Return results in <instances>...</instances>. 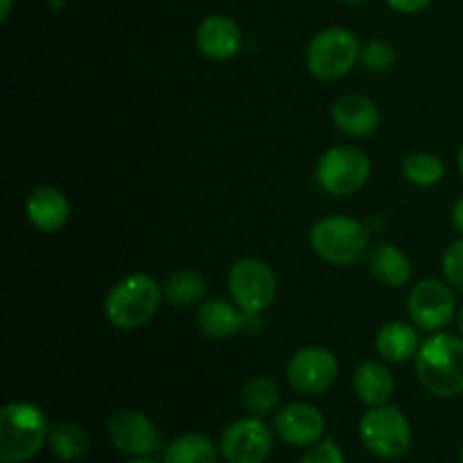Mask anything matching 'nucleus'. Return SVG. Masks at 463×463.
<instances>
[{
    "label": "nucleus",
    "instance_id": "obj_21",
    "mask_svg": "<svg viewBox=\"0 0 463 463\" xmlns=\"http://www.w3.org/2000/svg\"><path fill=\"white\" fill-rule=\"evenodd\" d=\"M163 463H217V446L206 434H181L165 448Z\"/></svg>",
    "mask_w": 463,
    "mask_h": 463
},
{
    "label": "nucleus",
    "instance_id": "obj_26",
    "mask_svg": "<svg viewBox=\"0 0 463 463\" xmlns=\"http://www.w3.org/2000/svg\"><path fill=\"white\" fill-rule=\"evenodd\" d=\"M362 63L371 72H384L396 63V48L384 39H373L362 48Z\"/></svg>",
    "mask_w": 463,
    "mask_h": 463
},
{
    "label": "nucleus",
    "instance_id": "obj_17",
    "mask_svg": "<svg viewBox=\"0 0 463 463\" xmlns=\"http://www.w3.org/2000/svg\"><path fill=\"white\" fill-rule=\"evenodd\" d=\"M249 317L224 298H211L197 310V328L211 339H229L247 326Z\"/></svg>",
    "mask_w": 463,
    "mask_h": 463
},
{
    "label": "nucleus",
    "instance_id": "obj_16",
    "mask_svg": "<svg viewBox=\"0 0 463 463\" xmlns=\"http://www.w3.org/2000/svg\"><path fill=\"white\" fill-rule=\"evenodd\" d=\"M25 213L34 229L54 233V231L63 229L68 224L71 203H68L66 194L61 190L52 188V185H39L27 197Z\"/></svg>",
    "mask_w": 463,
    "mask_h": 463
},
{
    "label": "nucleus",
    "instance_id": "obj_30",
    "mask_svg": "<svg viewBox=\"0 0 463 463\" xmlns=\"http://www.w3.org/2000/svg\"><path fill=\"white\" fill-rule=\"evenodd\" d=\"M452 226L463 235V194L455 202L452 206Z\"/></svg>",
    "mask_w": 463,
    "mask_h": 463
},
{
    "label": "nucleus",
    "instance_id": "obj_31",
    "mask_svg": "<svg viewBox=\"0 0 463 463\" xmlns=\"http://www.w3.org/2000/svg\"><path fill=\"white\" fill-rule=\"evenodd\" d=\"M9 12H12V0H3V9H0V21H7Z\"/></svg>",
    "mask_w": 463,
    "mask_h": 463
},
{
    "label": "nucleus",
    "instance_id": "obj_32",
    "mask_svg": "<svg viewBox=\"0 0 463 463\" xmlns=\"http://www.w3.org/2000/svg\"><path fill=\"white\" fill-rule=\"evenodd\" d=\"M50 7L52 9H63V5H66V0H48Z\"/></svg>",
    "mask_w": 463,
    "mask_h": 463
},
{
    "label": "nucleus",
    "instance_id": "obj_25",
    "mask_svg": "<svg viewBox=\"0 0 463 463\" xmlns=\"http://www.w3.org/2000/svg\"><path fill=\"white\" fill-rule=\"evenodd\" d=\"M402 175L407 176V181L420 188H430V185H437L439 181H443L446 176V163L439 156L428 152H414L410 156H405L402 161Z\"/></svg>",
    "mask_w": 463,
    "mask_h": 463
},
{
    "label": "nucleus",
    "instance_id": "obj_15",
    "mask_svg": "<svg viewBox=\"0 0 463 463\" xmlns=\"http://www.w3.org/2000/svg\"><path fill=\"white\" fill-rule=\"evenodd\" d=\"M333 122L342 134L360 138V136H369L378 129L380 125V109L373 99L366 95L351 93L344 95L335 102L333 107Z\"/></svg>",
    "mask_w": 463,
    "mask_h": 463
},
{
    "label": "nucleus",
    "instance_id": "obj_20",
    "mask_svg": "<svg viewBox=\"0 0 463 463\" xmlns=\"http://www.w3.org/2000/svg\"><path fill=\"white\" fill-rule=\"evenodd\" d=\"M369 269L387 288H402L411 279V262L393 244H378L369 253Z\"/></svg>",
    "mask_w": 463,
    "mask_h": 463
},
{
    "label": "nucleus",
    "instance_id": "obj_11",
    "mask_svg": "<svg viewBox=\"0 0 463 463\" xmlns=\"http://www.w3.org/2000/svg\"><path fill=\"white\" fill-rule=\"evenodd\" d=\"M339 375L337 357L321 346L301 348L288 364V383L303 396H321Z\"/></svg>",
    "mask_w": 463,
    "mask_h": 463
},
{
    "label": "nucleus",
    "instance_id": "obj_10",
    "mask_svg": "<svg viewBox=\"0 0 463 463\" xmlns=\"http://www.w3.org/2000/svg\"><path fill=\"white\" fill-rule=\"evenodd\" d=\"M274 450L269 425L256 416L233 420L222 432L220 455L226 463H265Z\"/></svg>",
    "mask_w": 463,
    "mask_h": 463
},
{
    "label": "nucleus",
    "instance_id": "obj_5",
    "mask_svg": "<svg viewBox=\"0 0 463 463\" xmlns=\"http://www.w3.org/2000/svg\"><path fill=\"white\" fill-rule=\"evenodd\" d=\"M362 57L357 36L346 27H326L312 36L306 52L307 71L324 81L342 80Z\"/></svg>",
    "mask_w": 463,
    "mask_h": 463
},
{
    "label": "nucleus",
    "instance_id": "obj_19",
    "mask_svg": "<svg viewBox=\"0 0 463 463\" xmlns=\"http://www.w3.org/2000/svg\"><path fill=\"white\" fill-rule=\"evenodd\" d=\"M353 389L362 402H366L369 407H380L392 401L396 380L383 362L369 360L362 362L353 373Z\"/></svg>",
    "mask_w": 463,
    "mask_h": 463
},
{
    "label": "nucleus",
    "instance_id": "obj_18",
    "mask_svg": "<svg viewBox=\"0 0 463 463\" xmlns=\"http://www.w3.org/2000/svg\"><path fill=\"white\" fill-rule=\"evenodd\" d=\"M419 330L405 321H389L378 330V337H375V351L392 364H405L419 353Z\"/></svg>",
    "mask_w": 463,
    "mask_h": 463
},
{
    "label": "nucleus",
    "instance_id": "obj_13",
    "mask_svg": "<svg viewBox=\"0 0 463 463\" xmlns=\"http://www.w3.org/2000/svg\"><path fill=\"white\" fill-rule=\"evenodd\" d=\"M274 428L288 446L310 448L324 439L326 419L310 402H289L276 414Z\"/></svg>",
    "mask_w": 463,
    "mask_h": 463
},
{
    "label": "nucleus",
    "instance_id": "obj_28",
    "mask_svg": "<svg viewBox=\"0 0 463 463\" xmlns=\"http://www.w3.org/2000/svg\"><path fill=\"white\" fill-rule=\"evenodd\" d=\"M298 463H346V459H344L342 448L333 439H326V441L310 446V450L301 457Z\"/></svg>",
    "mask_w": 463,
    "mask_h": 463
},
{
    "label": "nucleus",
    "instance_id": "obj_8",
    "mask_svg": "<svg viewBox=\"0 0 463 463\" xmlns=\"http://www.w3.org/2000/svg\"><path fill=\"white\" fill-rule=\"evenodd\" d=\"M371 161L366 152L353 145H339L328 149L317 165V181L321 188L335 197H348V194L362 190L369 181Z\"/></svg>",
    "mask_w": 463,
    "mask_h": 463
},
{
    "label": "nucleus",
    "instance_id": "obj_34",
    "mask_svg": "<svg viewBox=\"0 0 463 463\" xmlns=\"http://www.w3.org/2000/svg\"><path fill=\"white\" fill-rule=\"evenodd\" d=\"M129 463H156V461L147 459V457H136V459H134V461H129Z\"/></svg>",
    "mask_w": 463,
    "mask_h": 463
},
{
    "label": "nucleus",
    "instance_id": "obj_1",
    "mask_svg": "<svg viewBox=\"0 0 463 463\" xmlns=\"http://www.w3.org/2000/svg\"><path fill=\"white\" fill-rule=\"evenodd\" d=\"M416 375L425 392L439 398L463 393V339L434 333L416 353Z\"/></svg>",
    "mask_w": 463,
    "mask_h": 463
},
{
    "label": "nucleus",
    "instance_id": "obj_7",
    "mask_svg": "<svg viewBox=\"0 0 463 463\" xmlns=\"http://www.w3.org/2000/svg\"><path fill=\"white\" fill-rule=\"evenodd\" d=\"M226 285L235 306L249 319H258L276 298V274L267 262L258 258H242L235 262Z\"/></svg>",
    "mask_w": 463,
    "mask_h": 463
},
{
    "label": "nucleus",
    "instance_id": "obj_23",
    "mask_svg": "<svg viewBox=\"0 0 463 463\" xmlns=\"http://www.w3.org/2000/svg\"><path fill=\"white\" fill-rule=\"evenodd\" d=\"M50 450L61 461H80L89 452V434L75 423H59L48 434Z\"/></svg>",
    "mask_w": 463,
    "mask_h": 463
},
{
    "label": "nucleus",
    "instance_id": "obj_22",
    "mask_svg": "<svg viewBox=\"0 0 463 463\" xmlns=\"http://www.w3.org/2000/svg\"><path fill=\"white\" fill-rule=\"evenodd\" d=\"M206 279L193 269L175 271V274L165 280V285H163V294H165L167 303L181 307H190L194 306V303H199L206 297Z\"/></svg>",
    "mask_w": 463,
    "mask_h": 463
},
{
    "label": "nucleus",
    "instance_id": "obj_12",
    "mask_svg": "<svg viewBox=\"0 0 463 463\" xmlns=\"http://www.w3.org/2000/svg\"><path fill=\"white\" fill-rule=\"evenodd\" d=\"M109 439L116 450L129 457H152L161 448V439L154 423L143 411L136 410H122L111 416Z\"/></svg>",
    "mask_w": 463,
    "mask_h": 463
},
{
    "label": "nucleus",
    "instance_id": "obj_2",
    "mask_svg": "<svg viewBox=\"0 0 463 463\" xmlns=\"http://www.w3.org/2000/svg\"><path fill=\"white\" fill-rule=\"evenodd\" d=\"M163 288L149 274H129L118 280L104 303L109 324L118 330H136L147 326L161 306Z\"/></svg>",
    "mask_w": 463,
    "mask_h": 463
},
{
    "label": "nucleus",
    "instance_id": "obj_37",
    "mask_svg": "<svg viewBox=\"0 0 463 463\" xmlns=\"http://www.w3.org/2000/svg\"><path fill=\"white\" fill-rule=\"evenodd\" d=\"M459 461L463 463V448H461V455H459Z\"/></svg>",
    "mask_w": 463,
    "mask_h": 463
},
{
    "label": "nucleus",
    "instance_id": "obj_24",
    "mask_svg": "<svg viewBox=\"0 0 463 463\" xmlns=\"http://www.w3.org/2000/svg\"><path fill=\"white\" fill-rule=\"evenodd\" d=\"M279 387L271 378H265V375H258V378H251L247 384H244L242 392V402L244 410L249 411V416H256V419H265L267 414L276 410L279 405Z\"/></svg>",
    "mask_w": 463,
    "mask_h": 463
},
{
    "label": "nucleus",
    "instance_id": "obj_35",
    "mask_svg": "<svg viewBox=\"0 0 463 463\" xmlns=\"http://www.w3.org/2000/svg\"><path fill=\"white\" fill-rule=\"evenodd\" d=\"M457 326H459V333H461V337H463V307H461V312H459V321H457Z\"/></svg>",
    "mask_w": 463,
    "mask_h": 463
},
{
    "label": "nucleus",
    "instance_id": "obj_4",
    "mask_svg": "<svg viewBox=\"0 0 463 463\" xmlns=\"http://www.w3.org/2000/svg\"><path fill=\"white\" fill-rule=\"evenodd\" d=\"M310 244L321 260L335 267H351L364 258L369 233L353 217L330 215L312 226Z\"/></svg>",
    "mask_w": 463,
    "mask_h": 463
},
{
    "label": "nucleus",
    "instance_id": "obj_3",
    "mask_svg": "<svg viewBox=\"0 0 463 463\" xmlns=\"http://www.w3.org/2000/svg\"><path fill=\"white\" fill-rule=\"evenodd\" d=\"M48 420L32 402H9L0 411V461L25 463L48 441Z\"/></svg>",
    "mask_w": 463,
    "mask_h": 463
},
{
    "label": "nucleus",
    "instance_id": "obj_33",
    "mask_svg": "<svg viewBox=\"0 0 463 463\" xmlns=\"http://www.w3.org/2000/svg\"><path fill=\"white\" fill-rule=\"evenodd\" d=\"M457 167H459V172H461V176H463V145H461V149H459V156H457Z\"/></svg>",
    "mask_w": 463,
    "mask_h": 463
},
{
    "label": "nucleus",
    "instance_id": "obj_14",
    "mask_svg": "<svg viewBox=\"0 0 463 463\" xmlns=\"http://www.w3.org/2000/svg\"><path fill=\"white\" fill-rule=\"evenodd\" d=\"M197 45L208 59L226 61V59H233L240 52L242 32H240V25L233 18L213 14V16L203 18L202 25H199Z\"/></svg>",
    "mask_w": 463,
    "mask_h": 463
},
{
    "label": "nucleus",
    "instance_id": "obj_6",
    "mask_svg": "<svg viewBox=\"0 0 463 463\" xmlns=\"http://www.w3.org/2000/svg\"><path fill=\"white\" fill-rule=\"evenodd\" d=\"M360 439L371 455L380 459H401L411 448V428L398 407H371L360 420Z\"/></svg>",
    "mask_w": 463,
    "mask_h": 463
},
{
    "label": "nucleus",
    "instance_id": "obj_29",
    "mask_svg": "<svg viewBox=\"0 0 463 463\" xmlns=\"http://www.w3.org/2000/svg\"><path fill=\"white\" fill-rule=\"evenodd\" d=\"M387 5L401 14H419L428 9L432 0H387Z\"/></svg>",
    "mask_w": 463,
    "mask_h": 463
},
{
    "label": "nucleus",
    "instance_id": "obj_36",
    "mask_svg": "<svg viewBox=\"0 0 463 463\" xmlns=\"http://www.w3.org/2000/svg\"><path fill=\"white\" fill-rule=\"evenodd\" d=\"M342 3H346V5H360V3H366V0H342Z\"/></svg>",
    "mask_w": 463,
    "mask_h": 463
},
{
    "label": "nucleus",
    "instance_id": "obj_27",
    "mask_svg": "<svg viewBox=\"0 0 463 463\" xmlns=\"http://www.w3.org/2000/svg\"><path fill=\"white\" fill-rule=\"evenodd\" d=\"M443 274L452 288L463 292V238L452 242L443 253Z\"/></svg>",
    "mask_w": 463,
    "mask_h": 463
},
{
    "label": "nucleus",
    "instance_id": "obj_9",
    "mask_svg": "<svg viewBox=\"0 0 463 463\" xmlns=\"http://www.w3.org/2000/svg\"><path fill=\"white\" fill-rule=\"evenodd\" d=\"M407 312L416 328L425 333L443 330L457 312V298L450 283L437 279H425L416 283L407 298Z\"/></svg>",
    "mask_w": 463,
    "mask_h": 463
}]
</instances>
